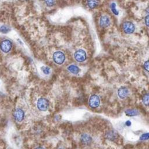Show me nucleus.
<instances>
[{
    "mask_svg": "<svg viewBox=\"0 0 149 149\" xmlns=\"http://www.w3.org/2000/svg\"><path fill=\"white\" fill-rule=\"evenodd\" d=\"M122 30L125 34H131L134 32L135 26L133 22L126 20L122 24Z\"/></svg>",
    "mask_w": 149,
    "mask_h": 149,
    "instance_id": "1",
    "label": "nucleus"
},
{
    "mask_svg": "<svg viewBox=\"0 0 149 149\" xmlns=\"http://www.w3.org/2000/svg\"><path fill=\"white\" fill-rule=\"evenodd\" d=\"M49 106V101L45 98H40L37 102V108L41 111H46Z\"/></svg>",
    "mask_w": 149,
    "mask_h": 149,
    "instance_id": "2",
    "label": "nucleus"
},
{
    "mask_svg": "<svg viewBox=\"0 0 149 149\" xmlns=\"http://www.w3.org/2000/svg\"><path fill=\"white\" fill-rule=\"evenodd\" d=\"M53 60L55 63L58 65L62 64L65 61V55L62 51H56L52 56Z\"/></svg>",
    "mask_w": 149,
    "mask_h": 149,
    "instance_id": "3",
    "label": "nucleus"
},
{
    "mask_svg": "<svg viewBox=\"0 0 149 149\" xmlns=\"http://www.w3.org/2000/svg\"><path fill=\"white\" fill-rule=\"evenodd\" d=\"M111 24L110 17L107 15H102L99 19V25L101 28H107Z\"/></svg>",
    "mask_w": 149,
    "mask_h": 149,
    "instance_id": "4",
    "label": "nucleus"
},
{
    "mask_svg": "<svg viewBox=\"0 0 149 149\" xmlns=\"http://www.w3.org/2000/svg\"><path fill=\"white\" fill-rule=\"evenodd\" d=\"M74 58L76 61L79 62H83L87 58L86 52L84 50L79 49L74 52Z\"/></svg>",
    "mask_w": 149,
    "mask_h": 149,
    "instance_id": "5",
    "label": "nucleus"
},
{
    "mask_svg": "<svg viewBox=\"0 0 149 149\" xmlns=\"http://www.w3.org/2000/svg\"><path fill=\"white\" fill-rule=\"evenodd\" d=\"M100 104V98L96 94L91 95L88 100V105L92 108H97Z\"/></svg>",
    "mask_w": 149,
    "mask_h": 149,
    "instance_id": "6",
    "label": "nucleus"
},
{
    "mask_svg": "<svg viewBox=\"0 0 149 149\" xmlns=\"http://www.w3.org/2000/svg\"><path fill=\"white\" fill-rule=\"evenodd\" d=\"M12 47V43L9 40H4L0 44V49L1 50L5 52H9Z\"/></svg>",
    "mask_w": 149,
    "mask_h": 149,
    "instance_id": "7",
    "label": "nucleus"
},
{
    "mask_svg": "<svg viewBox=\"0 0 149 149\" xmlns=\"http://www.w3.org/2000/svg\"><path fill=\"white\" fill-rule=\"evenodd\" d=\"M13 115L16 120H17V122H21L23 120L24 118V112L23 109L17 108L14 111Z\"/></svg>",
    "mask_w": 149,
    "mask_h": 149,
    "instance_id": "8",
    "label": "nucleus"
},
{
    "mask_svg": "<svg viewBox=\"0 0 149 149\" xmlns=\"http://www.w3.org/2000/svg\"><path fill=\"white\" fill-rule=\"evenodd\" d=\"M129 94V90L126 87H121L118 90V95L120 98H125Z\"/></svg>",
    "mask_w": 149,
    "mask_h": 149,
    "instance_id": "9",
    "label": "nucleus"
},
{
    "mask_svg": "<svg viewBox=\"0 0 149 149\" xmlns=\"http://www.w3.org/2000/svg\"><path fill=\"white\" fill-rule=\"evenodd\" d=\"M88 7L91 9L97 8L100 4V0H87Z\"/></svg>",
    "mask_w": 149,
    "mask_h": 149,
    "instance_id": "10",
    "label": "nucleus"
},
{
    "mask_svg": "<svg viewBox=\"0 0 149 149\" xmlns=\"http://www.w3.org/2000/svg\"><path fill=\"white\" fill-rule=\"evenodd\" d=\"M80 140L83 144H89L92 141V138L89 134L87 133H83L81 135Z\"/></svg>",
    "mask_w": 149,
    "mask_h": 149,
    "instance_id": "11",
    "label": "nucleus"
},
{
    "mask_svg": "<svg viewBox=\"0 0 149 149\" xmlns=\"http://www.w3.org/2000/svg\"><path fill=\"white\" fill-rule=\"evenodd\" d=\"M106 137L111 140V141H113L114 140H115L117 137V133L113 131V130H109L107 134H106Z\"/></svg>",
    "mask_w": 149,
    "mask_h": 149,
    "instance_id": "12",
    "label": "nucleus"
},
{
    "mask_svg": "<svg viewBox=\"0 0 149 149\" xmlns=\"http://www.w3.org/2000/svg\"><path fill=\"white\" fill-rule=\"evenodd\" d=\"M68 70L72 73L73 74H77L79 71H80V69L79 68L76 66V65H74V64H72V65H70L68 67Z\"/></svg>",
    "mask_w": 149,
    "mask_h": 149,
    "instance_id": "13",
    "label": "nucleus"
},
{
    "mask_svg": "<svg viewBox=\"0 0 149 149\" xmlns=\"http://www.w3.org/2000/svg\"><path fill=\"white\" fill-rule=\"evenodd\" d=\"M125 112L126 115L129 116H134L139 114V112L135 109H128L126 110Z\"/></svg>",
    "mask_w": 149,
    "mask_h": 149,
    "instance_id": "14",
    "label": "nucleus"
},
{
    "mask_svg": "<svg viewBox=\"0 0 149 149\" xmlns=\"http://www.w3.org/2000/svg\"><path fill=\"white\" fill-rule=\"evenodd\" d=\"M109 8H110L111 12L113 15H115L116 16H118L119 15V10L116 8V4L115 2H111L109 5Z\"/></svg>",
    "mask_w": 149,
    "mask_h": 149,
    "instance_id": "15",
    "label": "nucleus"
},
{
    "mask_svg": "<svg viewBox=\"0 0 149 149\" xmlns=\"http://www.w3.org/2000/svg\"><path fill=\"white\" fill-rule=\"evenodd\" d=\"M142 102L146 106H149V93H146L142 97Z\"/></svg>",
    "mask_w": 149,
    "mask_h": 149,
    "instance_id": "16",
    "label": "nucleus"
},
{
    "mask_svg": "<svg viewBox=\"0 0 149 149\" xmlns=\"http://www.w3.org/2000/svg\"><path fill=\"white\" fill-rule=\"evenodd\" d=\"M10 28L5 25H3L0 27V31L2 33H7L10 31Z\"/></svg>",
    "mask_w": 149,
    "mask_h": 149,
    "instance_id": "17",
    "label": "nucleus"
},
{
    "mask_svg": "<svg viewBox=\"0 0 149 149\" xmlns=\"http://www.w3.org/2000/svg\"><path fill=\"white\" fill-rule=\"evenodd\" d=\"M41 69L42 72L44 74H49L50 73V72H51V69H50V68H49V67H48V66H43L41 67Z\"/></svg>",
    "mask_w": 149,
    "mask_h": 149,
    "instance_id": "18",
    "label": "nucleus"
},
{
    "mask_svg": "<svg viewBox=\"0 0 149 149\" xmlns=\"http://www.w3.org/2000/svg\"><path fill=\"white\" fill-rule=\"evenodd\" d=\"M148 139H149V133H143L140 137V140L144 141V140H147Z\"/></svg>",
    "mask_w": 149,
    "mask_h": 149,
    "instance_id": "19",
    "label": "nucleus"
},
{
    "mask_svg": "<svg viewBox=\"0 0 149 149\" xmlns=\"http://www.w3.org/2000/svg\"><path fill=\"white\" fill-rule=\"evenodd\" d=\"M46 5L48 6H52L55 4V0H44Z\"/></svg>",
    "mask_w": 149,
    "mask_h": 149,
    "instance_id": "20",
    "label": "nucleus"
},
{
    "mask_svg": "<svg viewBox=\"0 0 149 149\" xmlns=\"http://www.w3.org/2000/svg\"><path fill=\"white\" fill-rule=\"evenodd\" d=\"M144 22L145 25L149 28V15H147L145 16L144 18Z\"/></svg>",
    "mask_w": 149,
    "mask_h": 149,
    "instance_id": "21",
    "label": "nucleus"
},
{
    "mask_svg": "<svg viewBox=\"0 0 149 149\" xmlns=\"http://www.w3.org/2000/svg\"><path fill=\"white\" fill-rule=\"evenodd\" d=\"M143 67L144 68V69L147 71L148 72H149V59L146 61L144 63L143 65Z\"/></svg>",
    "mask_w": 149,
    "mask_h": 149,
    "instance_id": "22",
    "label": "nucleus"
},
{
    "mask_svg": "<svg viewBox=\"0 0 149 149\" xmlns=\"http://www.w3.org/2000/svg\"><path fill=\"white\" fill-rule=\"evenodd\" d=\"M145 12L147 13V15H149V6H148L146 9H145Z\"/></svg>",
    "mask_w": 149,
    "mask_h": 149,
    "instance_id": "23",
    "label": "nucleus"
},
{
    "mask_svg": "<svg viewBox=\"0 0 149 149\" xmlns=\"http://www.w3.org/2000/svg\"><path fill=\"white\" fill-rule=\"evenodd\" d=\"M125 124H126V126H130V125H131V122H130V121H129V120H127V121L125 122Z\"/></svg>",
    "mask_w": 149,
    "mask_h": 149,
    "instance_id": "24",
    "label": "nucleus"
},
{
    "mask_svg": "<svg viewBox=\"0 0 149 149\" xmlns=\"http://www.w3.org/2000/svg\"><path fill=\"white\" fill-rule=\"evenodd\" d=\"M36 149H45V148L44 147H38Z\"/></svg>",
    "mask_w": 149,
    "mask_h": 149,
    "instance_id": "25",
    "label": "nucleus"
},
{
    "mask_svg": "<svg viewBox=\"0 0 149 149\" xmlns=\"http://www.w3.org/2000/svg\"><path fill=\"white\" fill-rule=\"evenodd\" d=\"M58 149H64V148H58Z\"/></svg>",
    "mask_w": 149,
    "mask_h": 149,
    "instance_id": "26",
    "label": "nucleus"
}]
</instances>
